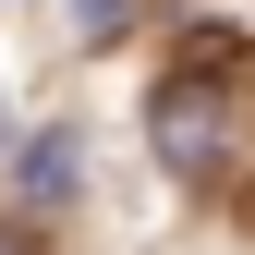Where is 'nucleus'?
Returning a JSON list of instances; mask_svg holds the SVG:
<instances>
[{"label": "nucleus", "mask_w": 255, "mask_h": 255, "mask_svg": "<svg viewBox=\"0 0 255 255\" xmlns=\"http://www.w3.org/2000/svg\"><path fill=\"white\" fill-rule=\"evenodd\" d=\"M158 158H170V170H219V98H207V73H170L158 85Z\"/></svg>", "instance_id": "1"}, {"label": "nucleus", "mask_w": 255, "mask_h": 255, "mask_svg": "<svg viewBox=\"0 0 255 255\" xmlns=\"http://www.w3.org/2000/svg\"><path fill=\"white\" fill-rule=\"evenodd\" d=\"M73 170H85V146H73V134H37V146H24V195H37V207L73 195Z\"/></svg>", "instance_id": "2"}, {"label": "nucleus", "mask_w": 255, "mask_h": 255, "mask_svg": "<svg viewBox=\"0 0 255 255\" xmlns=\"http://www.w3.org/2000/svg\"><path fill=\"white\" fill-rule=\"evenodd\" d=\"M73 24H85V37H110V24H122V0H73Z\"/></svg>", "instance_id": "3"}, {"label": "nucleus", "mask_w": 255, "mask_h": 255, "mask_svg": "<svg viewBox=\"0 0 255 255\" xmlns=\"http://www.w3.org/2000/svg\"><path fill=\"white\" fill-rule=\"evenodd\" d=\"M0 255H37V243H24V231H0Z\"/></svg>", "instance_id": "4"}]
</instances>
